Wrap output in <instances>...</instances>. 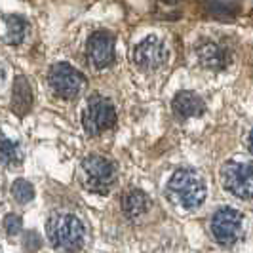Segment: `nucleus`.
<instances>
[{
	"label": "nucleus",
	"instance_id": "obj_1",
	"mask_svg": "<svg viewBox=\"0 0 253 253\" xmlns=\"http://www.w3.org/2000/svg\"><path fill=\"white\" fill-rule=\"evenodd\" d=\"M168 198L181 210H196L206 200V183L194 169H177L168 181Z\"/></svg>",
	"mask_w": 253,
	"mask_h": 253
},
{
	"label": "nucleus",
	"instance_id": "obj_2",
	"mask_svg": "<svg viewBox=\"0 0 253 253\" xmlns=\"http://www.w3.org/2000/svg\"><path fill=\"white\" fill-rule=\"evenodd\" d=\"M48 240L55 250L78 252L86 244V227L78 217L71 213H55L46 225Z\"/></svg>",
	"mask_w": 253,
	"mask_h": 253
},
{
	"label": "nucleus",
	"instance_id": "obj_3",
	"mask_svg": "<svg viewBox=\"0 0 253 253\" xmlns=\"http://www.w3.org/2000/svg\"><path fill=\"white\" fill-rule=\"evenodd\" d=\"M82 185L95 194H107L116 183V166L105 156H88L82 162Z\"/></svg>",
	"mask_w": 253,
	"mask_h": 253
},
{
	"label": "nucleus",
	"instance_id": "obj_4",
	"mask_svg": "<svg viewBox=\"0 0 253 253\" xmlns=\"http://www.w3.org/2000/svg\"><path fill=\"white\" fill-rule=\"evenodd\" d=\"M223 187L240 200L253 198V164L246 160H230L221 169Z\"/></svg>",
	"mask_w": 253,
	"mask_h": 253
},
{
	"label": "nucleus",
	"instance_id": "obj_5",
	"mask_svg": "<svg viewBox=\"0 0 253 253\" xmlns=\"http://www.w3.org/2000/svg\"><path fill=\"white\" fill-rule=\"evenodd\" d=\"M82 124L89 135H99L103 131L111 129L116 124V109L111 99L93 95L84 109L82 114Z\"/></svg>",
	"mask_w": 253,
	"mask_h": 253
},
{
	"label": "nucleus",
	"instance_id": "obj_6",
	"mask_svg": "<svg viewBox=\"0 0 253 253\" xmlns=\"http://www.w3.org/2000/svg\"><path fill=\"white\" fill-rule=\"evenodd\" d=\"M50 86L55 95L63 99H75L86 88V78L69 63H55L50 69Z\"/></svg>",
	"mask_w": 253,
	"mask_h": 253
},
{
	"label": "nucleus",
	"instance_id": "obj_7",
	"mask_svg": "<svg viewBox=\"0 0 253 253\" xmlns=\"http://www.w3.org/2000/svg\"><path fill=\"white\" fill-rule=\"evenodd\" d=\"M211 234L219 244L232 246L244 236V219L234 208H221L211 217Z\"/></svg>",
	"mask_w": 253,
	"mask_h": 253
},
{
	"label": "nucleus",
	"instance_id": "obj_8",
	"mask_svg": "<svg viewBox=\"0 0 253 253\" xmlns=\"http://www.w3.org/2000/svg\"><path fill=\"white\" fill-rule=\"evenodd\" d=\"M131 59L133 63L139 67L141 71H156L166 63L168 59V50H166L164 42L156 37H147L141 40L139 44H135V48L131 51Z\"/></svg>",
	"mask_w": 253,
	"mask_h": 253
},
{
	"label": "nucleus",
	"instance_id": "obj_9",
	"mask_svg": "<svg viewBox=\"0 0 253 253\" xmlns=\"http://www.w3.org/2000/svg\"><path fill=\"white\" fill-rule=\"evenodd\" d=\"M194 50L198 63L208 71H223L230 63V51L215 40H200Z\"/></svg>",
	"mask_w": 253,
	"mask_h": 253
},
{
	"label": "nucleus",
	"instance_id": "obj_10",
	"mask_svg": "<svg viewBox=\"0 0 253 253\" xmlns=\"http://www.w3.org/2000/svg\"><path fill=\"white\" fill-rule=\"evenodd\" d=\"M88 57L95 69H105L114 61V37L97 31L88 38Z\"/></svg>",
	"mask_w": 253,
	"mask_h": 253
},
{
	"label": "nucleus",
	"instance_id": "obj_11",
	"mask_svg": "<svg viewBox=\"0 0 253 253\" xmlns=\"http://www.w3.org/2000/svg\"><path fill=\"white\" fill-rule=\"evenodd\" d=\"M204 109H206L204 99L198 93L190 91V89H181V91H177L175 97H173V101H171V111L181 120L196 118V116H200L204 113Z\"/></svg>",
	"mask_w": 253,
	"mask_h": 253
},
{
	"label": "nucleus",
	"instance_id": "obj_12",
	"mask_svg": "<svg viewBox=\"0 0 253 253\" xmlns=\"http://www.w3.org/2000/svg\"><path fill=\"white\" fill-rule=\"evenodd\" d=\"M31 107H33V88H31V82L23 75L15 76L13 88H12V105H10V109L17 116H25L31 111Z\"/></svg>",
	"mask_w": 253,
	"mask_h": 253
},
{
	"label": "nucleus",
	"instance_id": "obj_13",
	"mask_svg": "<svg viewBox=\"0 0 253 253\" xmlns=\"http://www.w3.org/2000/svg\"><path fill=\"white\" fill-rule=\"evenodd\" d=\"M2 40L6 44H21L25 42L27 35H29V21L23 15L17 13H6L2 15Z\"/></svg>",
	"mask_w": 253,
	"mask_h": 253
},
{
	"label": "nucleus",
	"instance_id": "obj_14",
	"mask_svg": "<svg viewBox=\"0 0 253 253\" xmlns=\"http://www.w3.org/2000/svg\"><path fill=\"white\" fill-rule=\"evenodd\" d=\"M204 12L210 17L219 19V21H232L238 17L244 8L242 0H204L202 2Z\"/></svg>",
	"mask_w": 253,
	"mask_h": 253
},
{
	"label": "nucleus",
	"instance_id": "obj_15",
	"mask_svg": "<svg viewBox=\"0 0 253 253\" xmlns=\"http://www.w3.org/2000/svg\"><path fill=\"white\" fill-rule=\"evenodd\" d=\"M122 206H124V213L129 221H139L141 217H145L151 210V200L149 196L143 192V190H127L124 194V200H122Z\"/></svg>",
	"mask_w": 253,
	"mask_h": 253
},
{
	"label": "nucleus",
	"instance_id": "obj_16",
	"mask_svg": "<svg viewBox=\"0 0 253 253\" xmlns=\"http://www.w3.org/2000/svg\"><path fill=\"white\" fill-rule=\"evenodd\" d=\"M0 158H2V164L6 168L10 166H19L23 160V152L17 141L8 139L6 135H2V145H0Z\"/></svg>",
	"mask_w": 253,
	"mask_h": 253
},
{
	"label": "nucleus",
	"instance_id": "obj_17",
	"mask_svg": "<svg viewBox=\"0 0 253 253\" xmlns=\"http://www.w3.org/2000/svg\"><path fill=\"white\" fill-rule=\"evenodd\" d=\"M12 196L15 202L29 204L35 198V187L27 179H15L12 183Z\"/></svg>",
	"mask_w": 253,
	"mask_h": 253
},
{
	"label": "nucleus",
	"instance_id": "obj_18",
	"mask_svg": "<svg viewBox=\"0 0 253 253\" xmlns=\"http://www.w3.org/2000/svg\"><path fill=\"white\" fill-rule=\"evenodd\" d=\"M21 217L19 215H13V213H8V215L4 217V230H6V234L8 236H15V234H19V230H21Z\"/></svg>",
	"mask_w": 253,
	"mask_h": 253
},
{
	"label": "nucleus",
	"instance_id": "obj_19",
	"mask_svg": "<svg viewBox=\"0 0 253 253\" xmlns=\"http://www.w3.org/2000/svg\"><path fill=\"white\" fill-rule=\"evenodd\" d=\"M248 147H250V151L253 154V129L250 131V137H248Z\"/></svg>",
	"mask_w": 253,
	"mask_h": 253
},
{
	"label": "nucleus",
	"instance_id": "obj_20",
	"mask_svg": "<svg viewBox=\"0 0 253 253\" xmlns=\"http://www.w3.org/2000/svg\"><path fill=\"white\" fill-rule=\"evenodd\" d=\"M164 2H169V4H175V2H181V0H164Z\"/></svg>",
	"mask_w": 253,
	"mask_h": 253
}]
</instances>
